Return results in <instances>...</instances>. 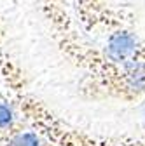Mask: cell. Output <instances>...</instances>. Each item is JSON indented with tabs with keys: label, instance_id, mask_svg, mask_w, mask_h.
<instances>
[{
	"label": "cell",
	"instance_id": "obj_2",
	"mask_svg": "<svg viewBox=\"0 0 145 146\" xmlns=\"http://www.w3.org/2000/svg\"><path fill=\"white\" fill-rule=\"evenodd\" d=\"M122 68V85L130 94H140L145 90V63L135 58L121 64Z\"/></svg>",
	"mask_w": 145,
	"mask_h": 146
},
{
	"label": "cell",
	"instance_id": "obj_4",
	"mask_svg": "<svg viewBox=\"0 0 145 146\" xmlns=\"http://www.w3.org/2000/svg\"><path fill=\"white\" fill-rule=\"evenodd\" d=\"M0 146H51V144L35 129L26 125L21 131H16L11 134L0 132Z\"/></svg>",
	"mask_w": 145,
	"mask_h": 146
},
{
	"label": "cell",
	"instance_id": "obj_5",
	"mask_svg": "<svg viewBox=\"0 0 145 146\" xmlns=\"http://www.w3.org/2000/svg\"><path fill=\"white\" fill-rule=\"evenodd\" d=\"M0 40H2V42H5V28H4V23H2V19H0Z\"/></svg>",
	"mask_w": 145,
	"mask_h": 146
},
{
	"label": "cell",
	"instance_id": "obj_1",
	"mask_svg": "<svg viewBox=\"0 0 145 146\" xmlns=\"http://www.w3.org/2000/svg\"><path fill=\"white\" fill-rule=\"evenodd\" d=\"M140 47L138 36L130 30H115L107 36L103 58L112 64H122L135 58Z\"/></svg>",
	"mask_w": 145,
	"mask_h": 146
},
{
	"label": "cell",
	"instance_id": "obj_3",
	"mask_svg": "<svg viewBox=\"0 0 145 146\" xmlns=\"http://www.w3.org/2000/svg\"><path fill=\"white\" fill-rule=\"evenodd\" d=\"M26 125L28 123L21 118L17 108L7 98V94L0 92V132L11 134V132H16V131H21Z\"/></svg>",
	"mask_w": 145,
	"mask_h": 146
}]
</instances>
